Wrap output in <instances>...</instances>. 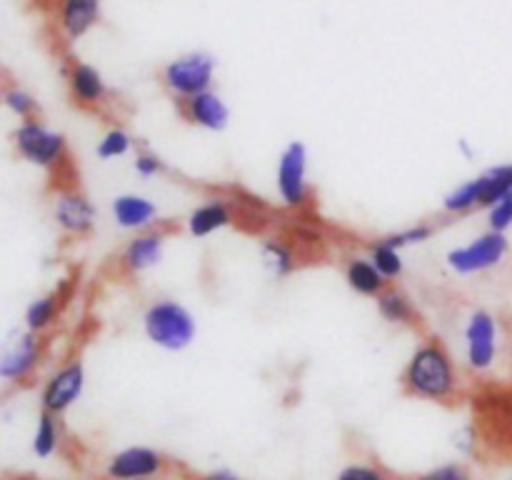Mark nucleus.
<instances>
[{"mask_svg": "<svg viewBox=\"0 0 512 480\" xmlns=\"http://www.w3.org/2000/svg\"><path fill=\"white\" fill-rule=\"evenodd\" d=\"M400 383L410 398L448 405L460 393V370L453 353L440 340L430 338L415 345Z\"/></svg>", "mask_w": 512, "mask_h": 480, "instance_id": "f257e3e1", "label": "nucleus"}, {"mask_svg": "<svg viewBox=\"0 0 512 480\" xmlns=\"http://www.w3.org/2000/svg\"><path fill=\"white\" fill-rule=\"evenodd\" d=\"M143 333L155 348L165 353H183L198 338V320L193 310L175 298H153L140 315Z\"/></svg>", "mask_w": 512, "mask_h": 480, "instance_id": "f03ea898", "label": "nucleus"}, {"mask_svg": "<svg viewBox=\"0 0 512 480\" xmlns=\"http://www.w3.org/2000/svg\"><path fill=\"white\" fill-rule=\"evenodd\" d=\"M13 150L20 160L45 173H58L68 165V138L58 128L40 120V115L18 120L13 135Z\"/></svg>", "mask_w": 512, "mask_h": 480, "instance_id": "7ed1b4c3", "label": "nucleus"}, {"mask_svg": "<svg viewBox=\"0 0 512 480\" xmlns=\"http://www.w3.org/2000/svg\"><path fill=\"white\" fill-rule=\"evenodd\" d=\"M215 75H218V60L213 53L185 50L160 68V85L180 103L213 88Z\"/></svg>", "mask_w": 512, "mask_h": 480, "instance_id": "20e7f679", "label": "nucleus"}, {"mask_svg": "<svg viewBox=\"0 0 512 480\" xmlns=\"http://www.w3.org/2000/svg\"><path fill=\"white\" fill-rule=\"evenodd\" d=\"M510 253L508 233H495V230H485V233L475 235L473 240L463 245H455L445 253V265L453 275L460 278H473V275H483L503 265V260Z\"/></svg>", "mask_w": 512, "mask_h": 480, "instance_id": "39448f33", "label": "nucleus"}, {"mask_svg": "<svg viewBox=\"0 0 512 480\" xmlns=\"http://www.w3.org/2000/svg\"><path fill=\"white\" fill-rule=\"evenodd\" d=\"M275 193L288 210L310 203V155L303 140H290L275 163Z\"/></svg>", "mask_w": 512, "mask_h": 480, "instance_id": "423d86ee", "label": "nucleus"}, {"mask_svg": "<svg viewBox=\"0 0 512 480\" xmlns=\"http://www.w3.org/2000/svg\"><path fill=\"white\" fill-rule=\"evenodd\" d=\"M45 355L43 335L28 328L10 330L0 338V383L20 385L35 375Z\"/></svg>", "mask_w": 512, "mask_h": 480, "instance_id": "0eeeda50", "label": "nucleus"}, {"mask_svg": "<svg viewBox=\"0 0 512 480\" xmlns=\"http://www.w3.org/2000/svg\"><path fill=\"white\" fill-rule=\"evenodd\" d=\"M500 353V323L490 310H470L463 323V358L473 373L493 370Z\"/></svg>", "mask_w": 512, "mask_h": 480, "instance_id": "6e6552de", "label": "nucleus"}, {"mask_svg": "<svg viewBox=\"0 0 512 480\" xmlns=\"http://www.w3.org/2000/svg\"><path fill=\"white\" fill-rule=\"evenodd\" d=\"M50 218H53L55 228L65 238L83 240L98 225V208L80 188L60 185V188L53 190V198H50Z\"/></svg>", "mask_w": 512, "mask_h": 480, "instance_id": "1a4fd4ad", "label": "nucleus"}, {"mask_svg": "<svg viewBox=\"0 0 512 480\" xmlns=\"http://www.w3.org/2000/svg\"><path fill=\"white\" fill-rule=\"evenodd\" d=\"M85 383H88V375H85V365L80 358H68L53 368V373L43 380L40 385V410L53 415H63L83 398Z\"/></svg>", "mask_w": 512, "mask_h": 480, "instance_id": "9d476101", "label": "nucleus"}, {"mask_svg": "<svg viewBox=\"0 0 512 480\" xmlns=\"http://www.w3.org/2000/svg\"><path fill=\"white\" fill-rule=\"evenodd\" d=\"M103 18V0H55L53 25L63 43L83 40Z\"/></svg>", "mask_w": 512, "mask_h": 480, "instance_id": "9b49d317", "label": "nucleus"}, {"mask_svg": "<svg viewBox=\"0 0 512 480\" xmlns=\"http://www.w3.org/2000/svg\"><path fill=\"white\" fill-rule=\"evenodd\" d=\"M165 248H168V235L163 230L150 228L133 233L120 250V270L125 275L150 273L163 263Z\"/></svg>", "mask_w": 512, "mask_h": 480, "instance_id": "f8f14e48", "label": "nucleus"}, {"mask_svg": "<svg viewBox=\"0 0 512 480\" xmlns=\"http://www.w3.org/2000/svg\"><path fill=\"white\" fill-rule=\"evenodd\" d=\"M63 75H65V88H68L70 100H73L78 108L90 110L108 103L110 85L93 63H85V60H70V63L63 68Z\"/></svg>", "mask_w": 512, "mask_h": 480, "instance_id": "ddd939ff", "label": "nucleus"}, {"mask_svg": "<svg viewBox=\"0 0 512 480\" xmlns=\"http://www.w3.org/2000/svg\"><path fill=\"white\" fill-rule=\"evenodd\" d=\"M163 455L148 445H128L118 450L105 465V475L110 480H153L163 473Z\"/></svg>", "mask_w": 512, "mask_h": 480, "instance_id": "4468645a", "label": "nucleus"}, {"mask_svg": "<svg viewBox=\"0 0 512 480\" xmlns=\"http://www.w3.org/2000/svg\"><path fill=\"white\" fill-rule=\"evenodd\" d=\"M180 115L188 125H195L200 130H208V133H223L230 125V105L223 95L215 88L203 90V93L193 95V98H185L178 103Z\"/></svg>", "mask_w": 512, "mask_h": 480, "instance_id": "2eb2a0df", "label": "nucleus"}, {"mask_svg": "<svg viewBox=\"0 0 512 480\" xmlns=\"http://www.w3.org/2000/svg\"><path fill=\"white\" fill-rule=\"evenodd\" d=\"M110 218L120 230L140 233L155 228L160 220V205L145 193H120L110 200Z\"/></svg>", "mask_w": 512, "mask_h": 480, "instance_id": "dca6fc26", "label": "nucleus"}, {"mask_svg": "<svg viewBox=\"0 0 512 480\" xmlns=\"http://www.w3.org/2000/svg\"><path fill=\"white\" fill-rule=\"evenodd\" d=\"M235 223V203L233 200L223 198V195H215V198L203 200V203L195 205L193 210L185 218V230H188L190 238L203 240L210 235L220 233V230L230 228Z\"/></svg>", "mask_w": 512, "mask_h": 480, "instance_id": "f3484780", "label": "nucleus"}, {"mask_svg": "<svg viewBox=\"0 0 512 480\" xmlns=\"http://www.w3.org/2000/svg\"><path fill=\"white\" fill-rule=\"evenodd\" d=\"M345 283L353 293H358L360 298H378L385 288H388V280L383 278L378 268H375L373 260L368 255H350L343 265Z\"/></svg>", "mask_w": 512, "mask_h": 480, "instance_id": "a211bd4d", "label": "nucleus"}, {"mask_svg": "<svg viewBox=\"0 0 512 480\" xmlns=\"http://www.w3.org/2000/svg\"><path fill=\"white\" fill-rule=\"evenodd\" d=\"M375 308H378L380 318L390 325H415L420 320L418 305L410 298L405 290L388 285L383 293L375 298Z\"/></svg>", "mask_w": 512, "mask_h": 480, "instance_id": "6ab92c4d", "label": "nucleus"}, {"mask_svg": "<svg viewBox=\"0 0 512 480\" xmlns=\"http://www.w3.org/2000/svg\"><path fill=\"white\" fill-rule=\"evenodd\" d=\"M60 313H63V295H35L33 300H28V305H25L23 310V328H28L30 333L45 335L48 330H53L55 323H58Z\"/></svg>", "mask_w": 512, "mask_h": 480, "instance_id": "aec40b11", "label": "nucleus"}, {"mask_svg": "<svg viewBox=\"0 0 512 480\" xmlns=\"http://www.w3.org/2000/svg\"><path fill=\"white\" fill-rule=\"evenodd\" d=\"M260 260H263L270 278L275 280L288 278V275H293L295 270H298V253H295V245L278 238V235H270V238H265L263 243H260Z\"/></svg>", "mask_w": 512, "mask_h": 480, "instance_id": "412c9836", "label": "nucleus"}, {"mask_svg": "<svg viewBox=\"0 0 512 480\" xmlns=\"http://www.w3.org/2000/svg\"><path fill=\"white\" fill-rule=\"evenodd\" d=\"M478 208H483V180H480V175L458 183L443 198V213L448 215H468Z\"/></svg>", "mask_w": 512, "mask_h": 480, "instance_id": "4be33fe9", "label": "nucleus"}, {"mask_svg": "<svg viewBox=\"0 0 512 480\" xmlns=\"http://www.w3.org/2000/svg\"><path fill=\"white\" fill-rule=\"evenodd\" d=\"M368 258L373 260L375 268L383 273V278L388 280H398L403 278L405 273V258L403 250L393 243V240L385 235V238H375L368 243Z\"/></svg>", "mask_w": 512, "mask_h": 480, "instance_id": "5701e85b", "label": "nucleus"}, {"mask_svg": "<svg viewBox=\"0 0 512 480\" xmlns=\"http://www.w3.org/2000/svg\"><path fill=\"white\" fill-rule=\"evenodd\" d=\"M60 448V423L58 415L40 410L33 430V455L40 460H48Z\"/></svg>", "mask_w": 512, "mask_h": 480, "instance_id": "b1692460", "label": "nucleus"}, {"mask_svg": "<svg viewBox=\"0 0 512 480\" xmlns=\"http://www.w3.org/2000/svg\"><path fill=\"white\" fill-rule=\"evenodd\" d=\"M483 180V208L488 210L498 200L512 195V163H498L478 173Z\"/></svg>", "mask_w": 512, "mask_h": 480, "instance_id": "393cba45", "label": "nucleus"}, {"mask_svg": "<svg viewBox=\"0 0 512 480\" xmlns=\"http://www.w3.org/2000/svg\"><path fill=\"white\" fill-rule=\"evenodd\" d=\"M135 150V138L130 135L128 128H123V125H110L108 130H105L103 135L98 138V143H95V155H98V160H120L125 158V155H130Z\"/></svg>", "mask_w": 512, "mask_h": 480, "instance_id": "a878e982", "label": "nucleus"}, {"mask_svg": "<svg viewBox=\"0 0 512 480\" xmlns=\"http://www.w3.org/2000/svg\"><path fill=\"white\" fill-rule=\"evenodd\" d=\"M0 105L8 110L10 115H15L18 120H28L38 115V100L30 93L28 88L18 83H8L3 88V95H0Z\"/></svg>", "mask_w": 512, "mask_h": 480, "instance_id": "bb28decb", "label": "nucleus"}, {"mask_svg": "<svg viewBox=\"0 0 512 480\" xmlns=\"http://www.w3.org/2000/svg\"><path fill=\"white\" fill-rule=\"evenodd\" d=\"M335 480H393V478H390L383 468H378V465L355 460V463L345 465Z\"/></svg>", "mask_w": 512, "mask_h": 480, "instance_id": "cd10ccee", "label": "nucleus"}, {"mask_svg": "<svg viewBox=\"0 0 512 480\" xmlns=\"http://www.w3.org/2000/svg\"><path fill=\"white\" fill-rule=\"evenodd\" d=\"M485 218H488V230H495V233H508L512 228V195L498 200L495 205H490V208L485 210Z\"/></svg>", "mask_w": 512, "mask_h": 480, "instance_id": "c85d7f7f", "label": "nucleus"}, {"mask_svg": "<svg viewBox=\"0 0 512 480\" xmlns=\"http://www.w3.org/2000/svg\"><path fill=\"white\" fill-rule=\"evenodd\" d=\"M433 233H435L433 225L418 223V225H410V228H405V230H398V233H390L388 238L393 240L400 250H405V248H410V245H420V243H425V240H430L433 238Z\"/></svg>", "mask_w": 512, "mask_h": 480, "instance_id": "c756f323", "label": "nucleus"}, {"mask_svg": "<svg viewBox=\"0 0 512 480\" xmlns=\"http://www.w3.org/2000/svg\"><path fill=\"white\" fill-rule=\"evenodd\" d=\"M165 170L163 160L153 153V150H138L133 158V173L143 180H153L158 178L160 173Z\"/></svg>", "mask_w": 512, "mask_h": 480, "instance_id": "7c9ffc66", "label": "nucleus"}, {"mask_svg": "<svg viewBox=\"0 0 512 480\" xmlns=\"http://www.w3.org/2000/svg\"><path fill=\"white\" fill-rule=\"evenodd\" d=\"M418 480H475V478L465 465L445 463V465H438V468L428 470V473H423Z\"/></svg>", "mask_w": 512, "mask_h": 480, "instance_id": "2f4dec72", "label": "nucleus"}, {"mask_svg": "<svg viewBox=\"0 0 512 480\" xmlns=\"http://www.w3.org/2000/svg\"><path fill=\"white\" fill-rule=\"evenodd\" d=\"M203 480H243V478L230 468H215L210 470V473H205Z\"/></svg>", "mask_w": 512, "mask_h": 480, "instance_id": "473e14b6", "label": "nucleus"}, {"mask_svg": "<svg viewBox=\"0 0 512 480\" xmlns=\"http://www.w3.org/2000/svg\"><path fill=\"white\" fill-rule=\"evenodd\" d=\"M458 150H460V155H463V158H468V160H473V158H475L473 145H470L468 140H465V138H460V140H458Z\"/></svg>", "mask_w": 512, "mask_h": 480, "instance_id": "72a5a7b5", "label": "nucleus"}, {"mask_svg": "<svg viewBox=\"0 0 512 480\" xmlns=\"http://www.w3.org/2000/svg\"><path fill=\"white\" fill-rule=\"evenodd\" d=\"M5 85H8V80H5V75L0 73V95H3V88H5Z\"/></svg>", "mask_w": 512, "mask_h": 480, "instance_id": "f704fd0d", "label": "nucleus"}]
</instances>
